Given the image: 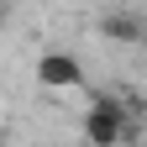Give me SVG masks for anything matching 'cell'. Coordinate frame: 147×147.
Here are the masks:
<instances>
[{"label":"cell","instance_id":"3957f363","mask_svg":"<svg viewBox=\"0 0 147 147\" xmlns=\"http://www.w3.org/2000/svg\"><path fill=\"white\" fill-rule=\"evenodd\" d=\"M100 37H105V42H121V47H137L147 37V21L137 11H105L100 16Z\"/></svg>","mask_w":147,"mask_h":147},{"label":"cell","instance_id":"7a4b0ae2","mask_svg":"<svg viewBox=\"0 0 147 147\" xmlns=\"http://www.w3.org/2000/svg\"><path fill=\"white\" fill-rule=\"evenodd\" d=\"M32 74H37V84H42V89L63 95V89H79V84H84V58H79V53L53 47V53H42V58L32 63Z\"/></svg>","mask_w":147,"mask_h":147},{"label":"cell","instance_id":"277c9868","mask_svg":"<svg viewBox=\"0 0 147 147\" xmlns=\"http://www.w3.org/2000/svg\"><path fill=\"white\" fill-rule=\"evenodd\" d=\"M5 21H11V5H5V0H0V26H5Z\"/></svg>","mask_w":147,"mask_h":147},{"label":"cell","instance_id":"5b68a950","mask_svg":"<svg viewBox=\"0 0 147 147\" xmlns=\"http://www.w3.org/2000/svg\"><path fill=\"white\" fill-rule=\"evenodd\" d=\"M5 5H26V0H5Z\"/></svg>","mask_w":147,"mask_h":147},{"label":"cell","instance_id":"6da1fadb","mask_svg":"<svg viewBox=\"0 0 147 147\" xmlns=\"http://www.w3.org/2000/svg\"><path fill=\"white\" fill-rule=\"evenodd\" d=\"M142 131V100H121V95H95L84 110V147H121L137 142Z\"/></svg>","mask_w":147,"mask_h":147}]
</instances>
